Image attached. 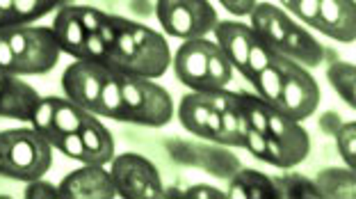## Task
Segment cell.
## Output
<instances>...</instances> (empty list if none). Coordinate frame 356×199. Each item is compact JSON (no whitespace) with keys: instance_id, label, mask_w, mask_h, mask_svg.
Here are the masks:
<instances>
[{"instance_id":"obj_1","label":"cell","mask_w":356,"mask_h":199,"mask_svg":"<svg viewBox=\"0 0 356 199\" xmlns=\"http://www.w3.org/2000/svg\"><path fill=\"white\" fill-rule=\"evenodd\" d=\"M105 42L103 65L115 74L140 78H160L172 65V49L165 35L133 19L105 14L99 30Z\"/></svg>"},{"instance_id":"obj_2","label":"cell","mask_w":356,"mask_h":199,"mask_svg":"<svg viewBox=\"0 0 356 199\" xmlns=\"http://www.w3.org/2000/svg\"><path fill=\"white\" fill-rule=\"evenodd\" d=\"M252 83L258 97L295 122L311 117L320 106L318 81L302 65L279 53L270 65L258 71Z\"/></svg>"},{"instance_id":"obj_3","label":"cell","mask_w":356,"mask_h":199,"mask_svg":"<svg viewBox=\"0 0 356 199\" xmlns=\"http://www.w3.org/2000/svg\"><path fill=\"white\" fill-rule=\"evenodd\" d=\"M60 44L51 28L14 26L0 30V71L14 76H44L60 62Z\"/></svg>"},{"instance_id":"obj_4","label":"cell","mask_w":356,"mask_h":199,"mask_svg":"<svg viewBox=\"0 0 356 199\" xmlns=\"http://www.w3.org/2000/svg\"><path fill=\"white\" fill-rule=\"evenodd\" d=\"M249 19H252V30L267 46H272L279 55L297 62V65L318 67L327 58L325 46L279 7L270 3H256L254 10L249 12Z\"/></svg>"},{"instance_id":"obj_5","label":"cell","mask_w":356,"mask_h":199,"mask_svg":"<svg viewBox=\"0 0 356 199\" xmlns=\"http://www.w3.org/2000/svg\"><path fill=\"white\" fill-rule=\"evenodd\" d=\"M236 101L242 117L247 119V124L254 131L265 135L267 140H272L283 154L288 156L290 165H299L309 156L311 151V138L306 133L299 122L290 119L288 115H283L281 110L270 106L267 101H263L258 94L249 92H236Z\"/></svg>"},{"instance_id":"obj_6","label":"cell","mask_w":356,"mask_h":199,"mask_svg":"<svg viewBox=\"0 0 356 199\" xmlns=\"http://www.w3.org/2000/svg\"><path fill=\"white\" fill-rule=\"evenodd\" d=\"M172 62L176 78L194 92L222 90L231 83L236 71L220 46L204 37L183 42L176 55H172Z\"/></svg>"},{"instance_id":"obj_7","label":"cell","mask_w":356,"mask_h":199,"mask_svg":"<svg viewBox=\"0 0 356 199\" xmlns=\"http://www.w3.org/2000/svg\"><path fill=\"white\" fill-rule=\"evenodd\" d=\"M53 147L37 129L0 131V177L35 181L51 170Z\"/></svg>"},{"instance_id":"obj_8","label":"cell","mask_w":356,"mask_h":199,"mask_svg":"<svg viewBox=\"0 0 356 199\" xmlns=\"http://www.w3.org/2000/svg\"><path fill=\"white\" fill-rule=\"evenodd\" d=\"M121 110L119 122L140 124V126H165L174 117V101L165 87H160L151 78L119 74Z\"/></svg>"},{"instance_id":"obj_9","label":"cell","mask_w":356,"mask_h":199,"mask_svg":"<svg viewBox=\"0 0 356 199\" xmlns=\"http://www.w3.org/2000/svg\"><path fill=\"white\" fill-rule=\"evenodd\" d=\"M217 37V46L222 53L229 58L233 69L240 71L247 81H254V76L265 65H270L274 60L277 51L272 46H267L261 37H258L252 26H245L240 21H217L213 28Z\"/></svg>"},{"instance_id":"obj_10","label":"cell","mask_w":356,"mask_h":199,"mask_svg":"<svg viewBox=\"0 0 356 199\" xmlns=\"http://www.w3.org/2000/svg\"><path fill=\"white\" fill-rule=\"evenodd\" d=\"M156 17L169 37L183 42L206 37L220 21L208 0H158Z\"/></svg>"},{"instance_id":"obj_11","label":"cell","mask_w":356,"mask_h":199,"mask_svg":"<svg viewBox=\"0 0 356 199\" xmlns=\"http://www.w3.org/2000/svg\"><path fill=\"white\" fill-rule=\"evenodd\" d=\"M110 174L117 197L124 199H160L165 186L158 167L140 154H121L110 161Z\"/></svg>"},{"instance_id":"obj_12","label":"cell","mask_w":356,"mask_h":199,"mask_svg":"<svg viewBox=\"0 0 356 199\" xmlns=\"http://www.w3.org/2000/svg\"><path fill=\"white\" fill-rule=\"evenodd\" d=\"M115 74L112 69L92 60H76L64 69L62 74V90L69 101L76 106L85 108L87 113L99 115L101 110V92L110 76Z\"/></svg>"},{"instance_id":"obj_13","label":"cell","mask_w":356,"mask_h":199,"mask_svg":"<svg viewBox=\"0 0 356 199\" xmlns=\"http://www.w3.org/2000/svg\"><path fill=\"white\" fill-rule=\"evenodd\" d=\"M96 119V115L87 113L85 108L76 106L74 101L60 97L39 99L35 113H32V129H37L44 138L58 133H80Z\"/></svg>"},{"instance_id":"obj_14","label":"cell","mask_w":356,"mask_h":199,"mask_svg":"<svg viewBox=\"0 0 356 199\" xmlns=\"http://www.w3.org/2000/svg\"><path fill=\"white\" fill-rule=\"evenodd\" d=\"M167 145H169V154L181 165L201 167V170H206L213 177L220 179H231L242 167L238 156H233L229 149H224V145L208 147V145H194V142H183V140H169Z\"/></svg>"},{"instance_id":"obj_15","label":"cell","mask_w":356,"mask_h":199,"mask_svg":"<svg viewBox=\"0 0 356 199\" xmlns=\"http://www.w3.org/2000/svg\"><path fill=\"white\" fill-rule=\"evenodd\" d=\"M178 119H181L183 129H188L190 133L226 147L222 117L217 113L213 99H210V92L185 94L181 99V106H178Z\"/></svg>"},{"instance_id":"obj_16","label":"cell","mask_w":356,"mask_h":199,"mask_svg":"<svg viewBox=\"0 0 356 199\" xmlns=\"http://www.w3.org/2000/svg\"><path fill=\"white\" fill-rule=\"evenodd\" d=\"M60 197L67 199H112L117 197L110 170L105 165L83 163L80 170L69 172L60 181Z\"/></svg>"},{"instance_id":"obj_17","label":"cell","mask_w":356,"mask_h":199,"mask_svg":"<svg viewBox=\"0 0 356 199\" xmlns=\"http://www.w3.org/2000/svg\"><path fill=\"white\" fill-rule=\"evenodd\" d=\"M311 28L320 30L322 35L336 39V42L352 44L356 37L354 0H320Z\"/></svg>"},{"instance_id":"obj_18","label":"cell","mask_w":356,"mask_h":199,"mask_svg":"<svg viewBox=\"0 0 356 199\" xmlns=\"http://www.w3.org/2000/svg\"><path fill=\"white\" fill-rule=\"evenodd\" d=\"M39 92L21 76L0 71V117L19 119V122H30L39 103Z\"/></svg>"},{"instance_id":"obj_19","label":"cell","mask_w":356,"mask_h":199,"mask_svg":"<svg viewBox=\"0 0 356 199\" xmlns=\"http://www.w3.org/2000/svg\"><path fill=\"white\" fill-rule=\"evenodd\" d=\"M53 35L58 39L60 51L74 55L76 60H85V44H87V30L83 28V23L78 21L74 5L60 7L53 21Z\"/></svg>"},{"instance_id":"obj_20","label":"cell","mask_w":356,"mask_h":199,"mask_svg":"<svg viewBox=\"0 0 356 199\" xmlns=\"http://www.w3.org/2000/svg\"><path fill=\"white\" fill-rule=\"evenodd\" d=\"M229 199H279L277 188H274L272 177H267L263 172L240 170L229 179V190H226Z\"/></svg>"},{"instance_id":"obj_21","label":"cell","mask_w":356,"mask_h":199,"mask_svg":"<svg viewBox=\"0 0 356 199\" xmlns=\"http://www.w3.org/2000/svg\"><path fill=\"white\" fill-rule=\"evenodd\" d=\"M80 138H83L85 149H87V163L108 165L112 158H115V140H112V133L105 129L99 119H94L92 124L85 126V129L80 131Z\"/></svg>"},{"instance_id":"obj_22","label":"cell","mask_w":356,"mask_h":199,"mask_svg":"<svg viewBox=\"0 0 356 199\" xmlns=\"http://www.w3.org/2000/svg\"><path fill=\"white\" fill-rule=\"evenodd\" d=\"M315 188H318L320 197H338V199H347L356 195V179H354V170L352 167H329V170H322L318 177L313 179Z\"/></svg>"},{"instance_id":"obj_23","label":"cell","mask_w":356,"mask_h":199,"mask_svg":"<svg viewBox=\"0 0 356 199\" xmlns=\"http://www.w3.org/2000/svg\"><path fill=\"white\" fill-rule=\"evenodd\" d=\"M327 78L329 83L334 85V90L338 92L347 106L354 108L356 106V69L352 62H343V60H336L331 62L329 69H327Z\"/></svg>"},{"instance_id":"obj_24","label":"cell","mask_w":356,"mask_h":199,"mask_svg":"<svg viewBox=\"0 0 356 199\" xmlns=\"http://www.w3.org/2000/svg\"><path fill=\"white\" fill-rule=\"evenodd\" d=\"M274 188H277L279 199H288V197H320L318 188H315V181H311L304 174H281V177H272Z\"/></svg>"},{"instance_id":"obj_25","label":"cell","mask_w":356,"mask_h":199,"mask_svg":"<svg viewBox=\"0 0 356 199\" xmlns=\"http://www.w3.org/2000/svg\"><path fill=\"white\" fill-rule=\"evenodd\" d=\"M64 0H14V21L16 26H30L32 21L55 12Z\"/></svg>"},{"instance_id":"obj_26","label":"cell","mask_w":356,"mask_h":199,"mask_svg":"<svg viewBox=\"0 0 356 199\" xmlns=\"http://www.w3.org/2000/svg\"><path fill=\"white\" fill-rule=\"evenodd\" d=\"M46 140H48V145L55 151H60V154L74 158L78 163H87V149H85L83 138H80V133H58Z\"/></svg>"},{"instance_id":"obj_27","label":"cell","mask_w":356,"mask_h":199,"mask_svg":"<svg viewBox=\"0 0 356 199\" xmlns=\"http://www.w3.org/2000/svg\"><path fill=\"white\" fill-rule=\"evenodd\" d=\"M336 142H338V151H341V158L345 161L347 167H356V124L354 122H343L341 129L336 131Z\"/></svg>"},{"instance_id":"obj_28","label":"cell","mask_w":356,"mask_h":199,"mask_svg":"<svg viewBox=\"0 0 356 199\" xmlns=\"http://www.w3.org/2000/svg\"><path fill=\"white\" fill-rule=\"evenodd\" d=\"M23 197L28 199H51V197H60V188L51 181H44L42 177L35 181H28L26 190H23Z\"/></svg>"},{"instance_id":"obj_29","label":"cell","mask_w":356,"mask_h":199,"mask_svg":"<svg viewBox=\"0 0 356 199\" xmlns=\"http://www.w3.org/2000/svg\"><path fill=\"white\" fill-rule=\"evenodd\" d=\"M281 3L286 5L297 19H302L304 23H309V26H311L315 14H318L320 0H281Z\"/></svg>"},{"instance_id":"obj_30","label":"cell","mask_w":356,"mask_h":199,"mask_svg":"<svg viewBox=\"0 0 356 199\" xmlns=\"http://www.w3.org/2000/svg\"><path fill=\"white\" fill-rule=\"evenodd\" d=\"M74 10H76L78 21L83 23V28L87 33H99L105 21V12L94 10V7H80V5H74Z\"/></svg>"},{"instance_id":"obj_31","label":"cell","mask_w":356,"mask_h":199,"mask_svg":"<svg viewBox=\"0 0 356 199\" xmlns=\"http://www.w3.org/2000/svg\"><path fill=\"white\" fill-rule=\"evenodd\" d=\"M183 197H190V199H229L224 190L213 188V186H192V188L185 190Z\"/></svg>"},{"instance_id":"obj_32","label":"cell","mask_w":356,"mask_h":199,"mask_svg":"<svg viewBox=\"0 0 356 199\" xmlns=\"http://www.w3.org/2000/svg\"><path fill=\"white\" fill-rule=\"evenodd\" d=\"M220 3L233 17H249V12L256 7V0H220Z\"/></svg>"},{"instance_id":"obj_33","label":"cell","mask_w":356,"mask_h":199,"mask_svg":"<svg viewBox=\"0 0 356 199\" xmlns=\"http://www.w3.org/2000/svg\"><path fill=\"white\" fill-rule=\"evenodd\" d=\"M14 0H0V30L14 28Z\"/></svg>"},{"instance_id":"obj_34","label":"cell","mask_w":356,"mask_h":199,"mask_svg":"<svg viewBox=\"0 0 356 199\" xmlns=\"http://www.w3.org/2000/svg\"><path fill=\"white\" fill-rule=\"evenodd\" d=\"M341 117L338 115H334V113H329V115H325L320 119V126H322V131L325 133H331V135H336V131L341 129Z\"/></svg>"}]
</instances>
